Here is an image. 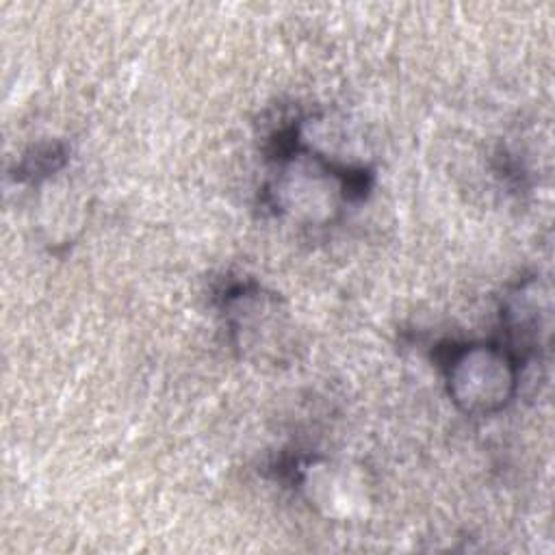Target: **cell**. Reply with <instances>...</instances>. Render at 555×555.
Returning a JSON list of instances; mask_svg holds the SVG:
<instances>
[{"mask_svg": "<svg viewBox=\"0 0 555 555\" xmlns=\"http://www.w3.org/2000/svg\"><path fill=\"white\" fill-rule=\"evenodd\" d=\"M442 364L449 397L466 414L486 416L503 410L520 386L522 362L505 345H451Z\"/></svg>", "mask_w": 555, "mask_h": 555, "instance_id": "obj_1", "label": "cell"}, {"mask_svg": "<svg viewBox=\"0 0 555 555\" xmlns=\"http://www.w3.org/2000/svg\"><path fill=\"white\" fill-rule=\"evenodd\" d=\"M551 319L548 288L540 280L525 278L509 288L501 306V325L507 336V349L525 364L540 356L546 345Z\"/></svg>", "mask_w": 555, "mask_h": 555, "instance_id": "obj_3", "label": "cell"}, {"mask_svg": "<svg viewBox=\"0 0 555 555\" xmlns=\"http://www.w3.org/2000/svg\"><path fill=\"white\" fill-rule=\"evenodd\" d=\"M221 314L234 347L247 358L280 362L293 347L288 310L258 284H230L221 295Z\"/></svg>", "mask_w": 555, "mask_h": 555, "instance_id": "obj_2", "label": "cell"}]
</instances>
